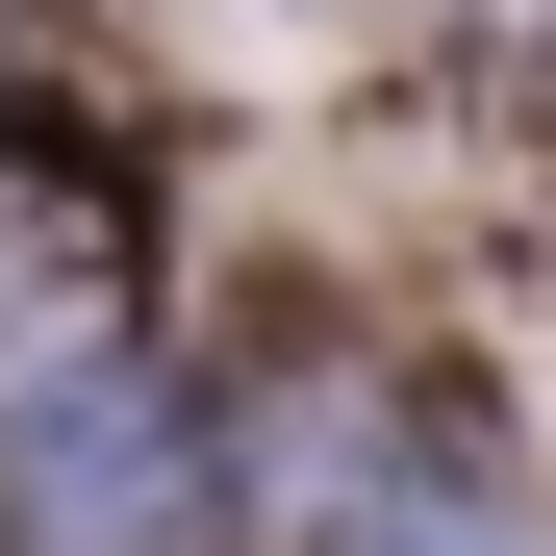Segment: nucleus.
I'll list each match as a JSON object with an SVG mask.
<instances>
[{
	"instance_id": "obj_1",
	"label": "nucleus",
	"mask_w": 556,
	"mask_h": 556,
	"mask_svg": "<svg viewBox=\"0 0 556 556\" xmlns=\"http://www.w3.org/2000/svg\"><path fill=\"white\" fill-rule=\"evenodd\" d=\"M102 380H127V203L0 177V455H51Z\"/></svg>"
}]
</instances>
